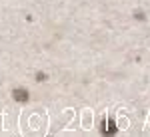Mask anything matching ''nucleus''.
<instances>
[{
	"instance_id": "obj_1",
	"label": "nucleus",
	"mask_w": 150,
	"mask_h": 137,
	"mask_svg": "<svg viewBox=\"0 0 150 137\" xmlns=\"http://www.w3.org/2000/svg\"><path fill=\"white\" fill-rule=\"evenodd\" d=\"M12 97L16 99V102H28V91L24 90V88H16V90H12Z\"/></svg>"
}]
</instances>
